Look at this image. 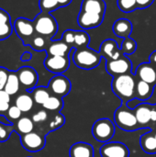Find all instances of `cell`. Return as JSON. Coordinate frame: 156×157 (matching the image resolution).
I'll use <instances>...</instances> for the list:
<instances>
[{
    "mask_svg": "<svg viewBox=\"0 0 156 157\" xmlns=\"http://www.w3.org/2000/svg\"><path fill=\"white\" fill-rule=\"evenodd\" d=\"M136 76L131 74H126L113 77L111 87L114 94L122 100V104H127L129 101L135 98L136 90Z\"/></svg>",
    "mask_w": 156,
    "mask_h": 157,
    "instance_id": "1",
    "label": "cell"
},
{
    "mask_svg": "<svg viewBox=\"0 0 156 157\" xmlns=\"http://www.w3.org/2000/svg\"><path fill=\"white\" fill-rule=\"evenodd\" d=\"M72 59L74 63L78 68L84 70H92L99 65L102 56L99 52L86 47L74 50Z\"/></svg>",
    "mask_w": 156,
    "mask_h": 157,
    "instance_id": "2",
    "label": "cell"
},
{
    "mask_svg": "<svg viewBox=\"0 0 156 157\" xmlns=\"http://www.w3.org/2000/svg\"><path fill=\"white\" fill-rule=\"evenodd\" d=\"M35 31L49 40H51L58 31V23L50 13L40 12L33 19Z\"/></svg>",
    "mask_w": 156,
    "mask_h": 157,
    "instance_id": "3",
    "label": "cell"
},
{
    "mask_svg": "<svg viewBox=\"0 0 156 157\" xmlns=\"http://www.w3.org/2000/svg\"><path fill=\"white\" fill-rule=\"evenodd\" d=\"M114 121L119 128L127 132L136 131L142 127L136 119L134 111L128 109L125 104H122L119 109H116Z\"/></svg>",
    "mask_w": 156,
    "mask_h": 157,
    "instance_id": "4",
    "label": "cell"
},
{
    "mask_svg": "<svg viewBox=\"0 0 156 157\" xmlns=\"http://www.w3.org/2000/svg\"><path fill=\"white\" fill-rule=\"evenodd\" d=\"M92 134L94 138L101 143L108 142L115 134L114 123L107 118L96 121L92 127Z\"/></svg>",
    "mask_w": 156,
    "mask_h": 157,
    "instance_id": "5",
    "label": "cell"
},
{
    "mask_svg": "<svg viewBox=\"0 0 156 157\" xmlns=\"http://www.w3.org/2000/svg\"><path fill=\"white\" fill-rule=\"evenodd\" d=\"M13 28L24 45H28L29 40L36 34L33 20L26 17H17L14 22Z\"/></svg>",
    "mask_w": 156,
    "mask_h": 157,
    "instance_id": "6",
    "label": "cell"
},
{
    "mask_svg": "<svg viewBox=\"0 0 156 157\" xmlns=\"http://www.w3.org/2000/svg\"><path fill=\"white\" fill-rule=\"evenodd\" d=\"M106 69L110 75L115 77L126 74H131L132 63L131 60L123 54L116 60L107 61Z\"/></svg>",
    "mask_w": 156,
    "mask_h": 157,
    "instance_id": "7",
    "label": "cell"
},
{
    "mask_svg": "<svg viewBox=\"0 0 156 157\" xmlns=\"http://www.w3.org/2000/svg\"><path fill=\"white\" fill-rule=\"evenodd\" d=\"M20 142L22 147L30 153H37L42 150L45 146V137L37 132H29L20 136Z\"/></svg>",
    "mask_w": 156,
    "mask_h": 157,
    "instance_id": "8",
    "label": "cell"
},
{
    "mask_svg": "<svg viewBox=\"0 0 156 157\" xmlns=\"http://www.w3.org/2000/svg\"><path fill=\"white\" fill-rule=\"evenodd\" d=\"M71 86V82L66 76L63 75H56L50 80L48 89L51 94H53V96L63 98L70 93Z\"/></svg>",
    "mask_w": 156,
    "mask_h": 157,
    "instance_id": "9",
    "label": "cell"
},
{
    "mask_svg": "<svg viewBox=\"0 0 156 157\" xmlns=\"http://www.w3.org/2000/svg\"><path fill=\"white\" fill-rule=\"evenodd\" d=\"M45 68L55 75H62L70 66L69 56H49L44 60Z\"/></svg>",
    "mask_w": 156,
    "mask_h": 157,
    "instance_id": "10",
    "label": "cell"
},
{
    "mask_svg": "<svg viewBox=\"0 0 156 157\" xmlns=\"http://www.w3.org/2000/svg\"><path fill=\"white\" fill-rule=\"evenodd\" d=\"M20 82V86H22L26 90H32L36 87L39 75L36 70L29 66H23L16 71Z\"/></svg>",
    "mask_w": 156,
    "mask_h": 157,
    "instance_id": "11",
    "label": "cell"
},
{
    "mask_svg": "<svg viewBox=\"0 0 156 157\" xmlns=\"http://www.w3.org/2000/svg\"><path fill=\"white\" fill-rule=\"evenodd\" d=\"M102 157H129V148L122 143L111 142L105 144L100 148Z\"/></svg>",
    "mask_w": 156,
    "mask_h": 157,
    "instance_id": "12",
    "label": "cell"
},
{
    "mask_svg": "<svg viewBox=\"0 0 156 157\" xmlns=\"http://www.w3.org/2000/svg\"><path fill=\"white\" fill-rule=\"evenodd\" d=\"M99 53L102 58L104 57L106 59V61L116 60L123 55L117 41L113 39H107L101 43L99 47Z\"/></svg>",
    "mask_w": 156,
    "mask_h": 157,
    "instance_id": "13",
    "label": "cell"
},
{
    "mask_svg": "<svg viewBox=\"0 0 156 157\" xmlns=\"http://www.w3.org/2000/svg\"><path fill=\"white\" fill-rule=\"evenodd\" d=\"M104 17L105 16L103 15H94L79 11L77 17V23L78 26L84 30L92 29L99 27L104 21Z\"/></svg>",
    "mask_w": 156,
    "mask_h": 157,
    "instance_id": "14",
    "label": "cell"
},
{
    "mask_svg": "<svg viewBox=\"0 0 156 157\" xmlns=\"http://www.w3.org/2000/svg\"><path fill=\"white\" fill-rule=\"evenodd\" d=\"M135 76L153 86H156V67L150 62L139 64L135 72Z\"/></svg>",
    "mask_w": 156,
    "mask_h": 157,
    "instance_id": "15",
    "label": "cell"
},
{
    "mask_svg": "<svg viewBox=\"0 0 156 157\" xmlns=\"http://www.w3.org/2000/svg\"><path fill=\"white\" fill-rule=\"evenodd\" d=\"M107 5L104 0H83L80 11L94 15L105 16Z\"/></svg>",
    "mask_w": 156,
    "mask_h": 157,
    "instance_id": "16",
    "label": "cell"
},
{
    "mask_svg": "<svg viewBox=\"0 0 156 157\" xmlns=\"http://www.w3.org/2000/svg\"><path fill=\"white\" fill-rule=\"evenodd\" d=\"M72 50L74 49L61 39L51 40L46 49V52L49 56H69Z\"/></svg>",
    "mask_w": 156,
    "mask_h": 157,
    "instance_id": "17",
    "label": "cell"
},
{
    "mask_svg": "<svg viewBox=\"0 0 156 157\" xmlns=\"http://www.w3.org/2000/svg\"><path fill=\"white\" fill-rule=\"evenodd\" d=\"M112 29L117 37L126 39L130 37L132 32V24L127 18H120L114 22Z\"/></svg>",
    "mask_w": 156,
    "mask_h": 157,
    "instance_id": "18",
    "label": "cell"
},
{
    "mask_svg": "<svg viewBox=\"0 0 156 157\" xmlns=\"http://www.w3.org/2000/svg\"><path fill=\"white\" fill-rule=\"evenodd\" d=\"M70 157H94V148L91 144L79 142L70 148Z\"/></svg>",
    "mask_w": 156,
    "mask_h": 157,
    "instance_id": "19",
    "label": "cell"
},
{
    "mask_svg": "<svg viewBox=\"0 0 156 157\" xmlns=\"http://www.w3.org/2000/svg\"><path fill=\"white\" fill-rule=\"evenodd\" d=\"M151 105L148 104H141L136 107L134 109V113L136 119L141 126H145L151 121V111H152Z\"/></svg>",
    "mask_w": 156,
    "mask_h": 157,
    "instance_id": "20",
    "label": "cell"
},
{
    "mask_svg": "<svg viewBox=\"0 0 156 157\" xmlns=\"http://www.w3.org/2000/svg\"><path fill=\"white\" fill-rule=\"evenodd\" d=\"M154 87L152 85L142 81L138 80L136 83V90H135V98L139 100H147L149 99L154 92Z\"/></svg>",
    "mask_w": 156,
    "mask_h": 157,
    "instance_id": "21",
    "label": "cell"
},
{
    "mask_svg": "<svg viewBox=\"0 0 156 157\" xmlns=\"http://www.w3.org/2000/svg\"><path fill=\"white\" fill-rule=\"evenodd\" d=\"M14 126L15 132L20 136L32 132L34 130V122L32 119H29V117H21L16 123H14Z\"/></svg>",
    "mask_w": 156,
    "mask_h": 157,
    "instance_id": "22",
    "label": "cell"
},
{
    "mask_svg": "<svg viewBox=\"0 0 156 157\" xmlns=\"http://www.w3.org/2000/svg\"><path fill=\"white\" fill-rule=\"evenodd\" d=\"M19 89H20V82H19L18 76H17V74L15 71H10L4 90L8 95L14 96V95L17 94Z\"/></svg>",
    "mask_w": 156,
    "mask_h": 157,
    "instance_id": "23",
    "label": "cell"
},
{
    "mask_svg": "<svg viewBox=\"0 0 156 157\" xmlns=\"http://www.w3.org/2000/svg\"><path fill=\"white\" fill-rule=\"evenodd\" d=\"M15 105L24 113H27L30 111L34 105V100L30 94L29 93H23L19 95L15 101Z\"/></svg>",
    "mask_w": 156,
    "mask_h": 157,
    "instance_id": "24",
    "label": "cell"
},
{
    "mask_svg": "<svg viewBox=\"0 0 156 157\" xmlns=\"http://www.w3.org/2000/svg\"><path fill=\"white\" fill-rule=\"evenodd\" d=\"M31 97L36 104L43 105L48 100V98L51 97V92L48 89V87L38 86V87H35L32 89Z\"/></svg>",
    "mask_w": 156,
    "mask_h": 157,
    "instance_id": "25",
    "label": "cell"
},
{
    "mask_svg": "<svg viewBox=\"0 0 156 157\" xmlns=\"http://www.w3.org/2000/svg\"><path fill=\"white\" fill-rule=\"evenodd\" d=\"M141 146L143 150L147 154L156 153V140L152 133H145L141 137Z\"/></svg>",
    "mask_w": 156,
    "mask_h": 157,
    "instance_id": "26",
    "label": "cell"
},
{
    "mask_svg": "<svg viewBox=\"0 0 156 157\" xmlns=\"http://www.w3.org/2000/svg\"><path fill=\"white\" fill-rule=\"evenodd\" d=\"M51 40H49L41 35L39 34H35L29 41L28 45L30 46L33 50L37 51V52H41V51H46L50 41Z\"/></svg>",
    "mask_w": 156,
    "mask_h": 157,
    "instance_id": "27",
    "label": "cell"
},
{
    "mask_svg": "<svg viewBox=\"0 0 156 157\" xmlns=\"http://www.w3.org/2000/svg\"><path fill=\"white\" fill-rule=\"evenodd\" d=\"M89 43H90V36L86 30L84 29L75 30L74 42V48L75 50L88 47Z\"/></svg>",
    "mask_w": 156,
    "mask_h": 157,
    "instance_id": "28",
    "label": "cell"
},
{
    "mask_svg": "<svg viewBox=\"0 0 156 157\" xmlns=\"http://www.w3.org/2000/svg\"><path fill=\"white\" fill-rule=\"evenodd\" d=\"M42 107L49 111H54L58 112L60 111L63 107V100L62 98L57 96H51L48 100L42 105Z\"/></svg>",
    "mask_w": 156,
    "mask_h": 157,
    "instance_id": "29",
    "label": "cell"
},
{
    "mask_svg": "<svg viewBox=\"0 0 156 157\" xmlns=\"http://www.w3.org/2000/svg\"><path fill=\"white\" fill-rule=\"evenodd\" d=\"M120 50L124 55H131L136 52L137 42L133 39H131V37L123 39V41H122L121 46H120Z\"/></svg>",
    "mask_w": 156,
    "mask_h": 157,
    "instance_id": "30",
    "label": "cell"
},
{
    "mask_svg": "<svg viewBox=\"0 0 156 157\" xmlns=\"http://www.w3.org/2000/svg\"><path fill=\"white\" fill-rule=\"evenodd\" d=\"M39 6L40 11L45 13H51L61 7L58 0H40Z\"/></svg>",
    "mask_w": 156,
    "mask_h": 157,
    "instance_id": "31",
    "label": "cell"
},
{
    "mask_svg": "<svg viewBox=\"0 0 156 157\" xmlns=\"http://www.w3.org/2000/svg\"><path fill=\"white\" fill-rule=\"evenodd\" d=\"M117 5L120 10L125 13H131L138 9L136 0H117Z\"/></svg>",
    "mask_w": 156,
    "mask_h": 157,
    "instance_id": "32",
    "label": "cell"
},
{
    "mask_svg": "<svg viewBox=\"0 0 156 157\" xmlns=\"http://www.w3.org/2000/svg\"><path fill=\"white\" fill-rule=\"evenodd\" d=\"M22 115V111L15 105V106H10L9 109L6 112V117L7 119L11 121V123H16Z\"/></svg>",
    "mask_w": 156,
    "mask_h": 157,
    "instance_id": "33",
    "label": "cell"
},
{
    "mask_svg": "<svg viewBox=\"0 0 156 157\" xmlns=\"http://www.w3.org/2000/svg\"><path fill=\"white\" fill-rule=\"evenodd\" d=\"M15 132L14 124L11 125H5L0 123V143L6 142L10 136V133Z\"/></svg>",
    "mask_w": 156,
    "mask_h": 157,
    "instance_id": "34",
    "label": "cell"
},
{
    "mask_svg": "<svg viewBox=\"0 0 156 157\" xmlns=\"http://www.w3.org/2000/svg\"><path fill=\"white\" fill-rule=\"evenodd\" d=\"M14 28L11 25V22L0 23V40L7 39L13 31Z\"/></svg>",
    "mask_w": 156,
    "mask_h": 157,
    "instance_id": "35",
    "label": "cell"
},
{
    "mask_svg": "<svg viewBox=\"0 0 156 157\" xmlns=\"http://www.w3.org/2000/svg\"><path fill=\"white\" fill-rule=\"evenodd\" d=\"M74 35H75V30L74 29H66L63 31L62 35V40L67 43L70 47L74 48Z\"/></svg>",
    "mask_w": 156,
    "mask_h": 157,
    "instance_id": "36",
    "label": "cell"
},
{
    "mask_svg": "<svg viewBox=\"0 0 156 157\" xmlns=\"http://www.w3.org/2000/svg\"><path fill=\"white\" fill-rule=\"evenodd\" d=\"M48 113L46 110H40L38 112H36L35 114H33L32 116V121L34 123H42L44 121H46L48 120Z\"/></svg>",
    "mask_w": 156,
    "mask_h": 157,
    "instance_id": "37",
    "label": "cell"
},
{
    "mask_svg": "<svg viewBox=\"0 0 156 157\" xmlns=\"http://www.w3.org/2000/svg\"><path fill=\"white\" fill-rule=\"evenodd\" d=\"M63 123H64V118H63V116L61 115V114H57L53 118V120L50 122L49 127L52 131V130H56V129L60 128L61 126H63Z\"/></svg>",
    "mask_w": 156,
    "mask_h": 157,
    "instance_id": "38",
    "label": "cell"
},
{
    "mask_svg": "<svg viewBox=\"0 0 156 157\" xmlns=\"http://www.w3.org/2000/svg\"><path fill=\"white\" fill-rule=\"evenodd\" d=\"M9 72L6 68L5 67H1L0 66V90L5 89L8 75H9Z\"/></svg>",
    "mask_w": 156,
    "mask_h": 157,
    "instance_id": "39",
    "label": "cell"
},
{
    "mask_svg": "<svg viewBox=\"0 0 156 157\" xmlns=\"http://www.w3.org/2000/svg\"><path fill=\"white\" fill-rule=\"evenodd\" d=\"M138 9H144L152 6L154 0H136Z\"/></svg>",
    "mask_w": 156,
    "mask_h": 157,
    "instance_id": "40",
    "label": "cell"
},
{
    "mask_svg": "<svg viewBox=\"0 0 156 157\" xmlns=\"http://www.w3.org/2000/svg\"><path fill=\"white\" fill-rule=\"evenodd\" d=\"M7 22H10L9 14L6 10L0 8V23H7Z\"/></svg>",
    "mask_w": 156,
    "mask_h": 157,
    "instance_id": "41",
    "label": "cell"
},
{
    "mask_svg": "<svg viewBox=\"0 0 156 157\" xmlns=\"http://www.w3.org/2000/svg\"><path fill=\"white\" fill-rule=\"evenodd\" d=\"M11 96L8 95L4 89L3 90H0V101H5V102H7L9 103L10 100H11Z\"/></svg>",
    "mask_w": 156,
    "mask_h": 157,
    "instance_id": "42",
    "label": "cell"
},
{
    "mask_svg": "<svg viewBox=\"0 0 156 157\" xmlns=\"http://www.w3.org/2000/svg\"><path fill=\"white\" fill-rule=\"evenodd\" d=\"M10 105L7 102L5 101H0V114H5L7 112V110L9 109Z\"/></svg>",
    "mask_w": 156,
    "mask_h": 157,
    "instance_id": "43",
    "label": "cell"
},
{
    "mask_svg": "<svg viewBox=\"0 0 156 157\" xmlns=\"http://www.w3.org/2000/svg\"><path fill=\"white\" fill-rule=\"evenodd\" d=\"M0 123L1 124H5V125H11V124H13L7 119V117L5 116V114H0Z\"/></svg>",
    "mask_w": 156,
    "mask_h": 157,
    "instance_id": "44",
    "label": "cell"
},
{
    "mask_svg": "<svg viewBox=\"0 0 156 157\" xmlns=\"http://www.w3.org/2000/svg\"><path fill=\"white\" fill-rule=\"evenodd\" d=\"M31 57H32V54L30 52H24L21 55V58L20 59H21L22 62H27V61H29L31 59Z\"/></svg>",
    "mask_w": 156,
    "mask_h": 157,
    "instance_id": "45",
    "label": "cell"
},
{
    "mask_svg": "<svg viewBox=\"0 0 156 157\" xmlns=\"http://www.w3.org/2000/svg\"><path fill=\"white\" fill-rule=\"evenodd\" d=\"M149 61H150V63H151L153 65H154L156 67V50L155 51H154V52L150 54Z\"/></svg>",
    "mask_w": 156,
    "mask_h": 157,
    "instance_id": "46",
    "label": "cell"
},
{
    "mask_svg": "<svg viewBox=\"0 0 156 157\" xmlns=\"http://www.w3.org/2000/svg\"><path fill=\"white\" fill-rule=\"evenodd\" d=\"M72 1H73V0H58V2H59L61 7H65V6H69V5L72 3Z\"/></svg>",
    "mask_w": 156,
    "mask_h": 157,
    "instance_id": "47",
    "label": "cell"
},
{
    "mask_svg": "<svg viewBox=\"0 0 156 157\" xmlns=\"http://www.w3.org/2000/svg\"><path fill=\"white\" fill-rule=\"evenodd\" d=\"M151 121H156V108H153L151 111Z\"/></svg>",
    "mask_w": 156,
    "mask_h": 157,
    "instance_id": "48",
    "label": "cell"
},
{
    "mask_svg": "<svg viewBox=\"0 0 156 157\" xmlns=\"http://www.w3.org/2000/svg\"><path fill=\"white\" fill-rule=\"evenodd\" d=\"M154 137H155V140H156V133H155V134H154Z\"/></svg>",
    "mask_w": 156,
    "mask_h": 157,
    "instance_id": "49",
    "label": "cell"
},
{
    "mask_svg": "<svg viewBox=\"0 0 156 157\" xmlns=\"http://www.w3.org/2000/svg\"><path fill=\"white\" fill-rule=\"evenodd\" d=\"M28 157H31V156H28Z\"/></svg>",
    "mask_w": 156,
    "mask_h": 157,
    "instance_id": "50",
    "label": "cell"
}]
</instances>
